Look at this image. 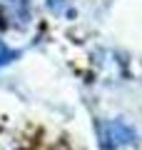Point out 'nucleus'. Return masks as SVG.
<instances>
[{
  "label": "nucleus",
  "instance_id": "f257e3e1",
  "mask_svg": "<svg viewBox=\"0 0 142 150\" xmlns=\"http://www.w3.org/2000/svg\"><path fill=\"white\" fill-rule=\"evenodd\" d=\"M135 140V130L130 128L127 123H122V120H110V123L105 125V143L110 145V148H115V145H127Z\"/></svg>",
  "mask_w": 142,
  "mask_h": 150
},
{
  "label": "nucleus",
  "instance_id": "f03ea898",
  "mask_svg": "<svg viewBox=\"0 0 142 150\" xmlns=\"http://www.w3.org/2000/svg\"><path fill=\"white\" fill-rule=\"evenodd\" d=\"M45 5L55 15H72V3L70 0H45Z\"/></svg>",
  "mask_w": 142,
  "mask_h": 150
}]
</instances>
